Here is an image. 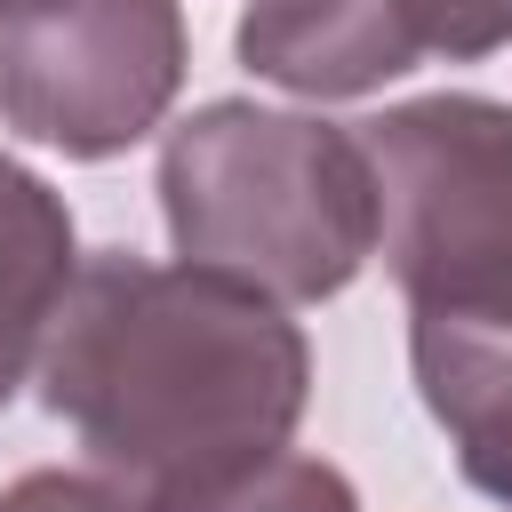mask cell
<instances>
[{"instance_id":"obj_1","label":"cell","mask_w":512,"mask_h":512,"mask_svg":"<svg viewBox=\"0 0 512 512\" xmlns=\"http://www.w3.org/2000/svg\"><path fill=\"white\" fill-rule=\"evenodd\" d=\"M32 384L88 448V472L160 496L288 448L312 408V344L288 304L224 272L96 248L48 320Z\"/></svg>"},{"instance_id":"obj_2","label":"cell","mask_w":512,"mask_h":512,"mask_svg":"<svg viewBox=\"0 0 512 512\" xmlns=\"http://www.w3.org/2000/svg\"><path fill=\"white\" fill-rule=\"evenodd\" d=\"M152 192L176 264L224 272L272 304L344 296L384 240L360 128L256 96H216L168 120Z\"/></svg>"},{"instance_id":"obj_3","label":"cell","mask_w":512,"mask_h":512,"mask_svg":"<svg viewBox=\"0 0 512 512\" xmlns=\"http://www.w3.org/2000/svg\"><path fill=\"white\" fill-rule=\"evenodd\" d=\"M384 200V272L408 304V368L512 360V104L440 88L352 120Z\"/></svg>"},{"instance_id":"obj_4","label":"cell","mask_w":512,"mask_h":512,"mask_svg":"<svg viewBox=\"0 0 512 512\" xmlns=\"http://www.w3.org/2000/svg\"><path fill=\"white\" fill-rule=\"evenodd\" d=\"M184 64V0H0V128L64 160L168 128Z\"/></svg>"},{"instance_id":"obj_5","label":"cell","mask_w":512,"mask_h":512,"mask_svg":"<svg viewBox=\"0 0 512 512\" xmlns=\"http://www.w3.org/2000/svg\"><path fill=\"white\" fill-rule=\"evenodd\" d=\"M512 48V0H248L232 56L288 96H376L424 64H480Z\"/></svg>"},{"instance_id":"obj_6","label":"cell","mask_w":512,"mask_h":512,"mask_svg":"<svg viewBox=\"0 0 512 512\" xmlns=\"http://www.w3.org/2000/svg\"><path fill=\"white\" fill-rule=\"evenodd\" d=\"M72 272H80V232L64 192L16 152H0V408L32 384Z\"/></svg>"},{"instance_id":"obj_7","label":"cell","mask_w":512,"mask_h":512,"mask_svg":"<svg viewBox=\"0 0 512 512\" xmlns=\"http://www.w3.org/2000/svg\"><path fill=\"white\" fill-rule=\"evenodd\" d=\"M144 512H360V488H352V472L328 464V456L272 448V456L232 464V472L160 488V496H144Z\"/></svg>"},{"instance_id":"obj_8","label":"cell","mask_w":512,"mask_h":512,"mask_svg":"<svg viewBox=\"0 0 512 512\" xmlns=\"http://www.w3.org/2000/svg\"><path fill=\"white\" fill-rule=\"evenodd\" d=\"M0 512H144V496L120 488V480H104V472L40 464V472H16L0 488Z\"/></svg>"}]
</instances>
